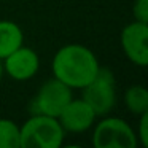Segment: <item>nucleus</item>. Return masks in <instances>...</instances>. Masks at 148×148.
<instances>
[{
  "instance_id": "nucleus-12",
  "label": "nucleus",
  "mask_w": 148,
  "mask_h": 148,
  "mask_svg": "<svg viewBox=\"0 0 148 148\" xmlns=\"http://www.w3.org/2000/svg\"><path fill=\"white\" fill-rule=\"evenodd\" d=\"M132 14L135 21L148 24V0H135L132 5Z\"/></svg>"
},
{
  "instance_id": "nucleus-5",
  "label": "nucleus",
  "mask_w": 148,
  "mask_h": 148,
  "mask_svg": "<svg viewBox=\"0 0 148 148\" xmlns=\"http://www.w3.org/2000/svg\"><path fill=\"white\" fill-rule=\"evenodd\" d=\"M72 89L53 77L40 86L37 96L32 100V115H46L58 118L65 105L72 99Z\"/></svg>"
},
{
  "instance_id": "nucleus-10",
  "label": "nucleus",
  "mask_w": 148,
  "mask_h": 148,
  "mask_svg": "<svg viewBox=\"0 0 148 148\" xmlns=\"http://www.w3.org/2000/svg\"><path fill=\"white\" fill-rule=\"evenodd\" d=\"M124 103L129 112L137 116L148 112V89L142 84L127 88L124 92Z\"/></svg>"
},
{
  "instance_id": "nucleus-8",
  "label": "nucleus",
  "mask_w": 148,
  "mask_h": 148,
  "mask_svg": "<svg viewBox=\"0 0 148 148\" xmlns=\"http://www.w3.org/2000/svg\"><path fill=\"white\" fill-rule=\"evenodd\" d=\"M97 115L94 110L88 105L86 100L83 99H73L72 97L70 102L62 108L59 113L58 121L61 123L62 129L65 132H73V134H80V132L88 131L96 123Z\"/></svg>"
},
{
  "instance_id": "nucleus-11",
  "label": "nucleus",
  "mask_w": 148,
  "mask_h": 148,
  "mask_svg": "<svg viewBox=\"0 0 148 148\" xmlns=\"http://www.w3.org/2000/svg\"><path fill=\"white\" fill-rule=\"evenodd\" d=\"M0 148H21V129L13 119L0 118Z\"/></svg>"
},
{
  "instance_id": "nucleus-2",
  "label": "nucleus",
  "mask_w": 148,
  "mask_h": 148,
  "mask_svg": "<svg viewBox=\"0 0 148 148\" xmlns=\"http://www.w3.org/2000/svg\"><path fill=\"white\" fill-rule=\"evenodd\" d=\"M19 129L21 148H59L64 143L65 131L53 116L32 115Z\"/></svg>"
},
{
  "instance_id": "nucleus-3",
  "label": "nucleus",
  "mask_w": 148,
  "mask_h": 148,
  "mask_svg": "<svg viewBox=\"0 0 148 148\" xmlns=\"http://www.w3.org/2000/svg\"><path fill=\"white\" fill-rule=\"evenodd\" d=\"M83 97L97 116H105L116 103V80L110 69L99 67L94 78L81 88Z\"/></svg>"
},
{
  "instance_id": "nucleus-4",
  "label": "nucleus",
  "mask_w": 148,
  "mask_h": 148,
  "mask_svg": "<svg viewBox=\"0 0 148 148\" xmlns=\"http://www.w3.org/2000/svg\"><path fill=\"white\" fill-rule=\"evenodd\" d=\"M96 148H135L138 145L135 131L118 116H107L99 121L92 132Z\"/></svg>"
},
{
  "instance_id": "nucleus-6",
  "label": "nucleus",
  "mask_w": 148,
  "mask_h": 148,
  "mask_svg": "<svg viewBox=\"0 0 148 148\" xmlns=\"http://www.w3.org/2000/svg\"><path fill=\"white\" fill-rule=\"evenodd\" d=\"M121 48L126 58L138 67L148 64V24L134 21L121 30Z\"/></svg>"
},
{
  "instance_id": "nucleus-1",
  "label": "nucleus",
  "mask_w": 148,
  "mask_h": 148,
  "mask_svg": "<svg viewBox=\"0 0 148 148\" xmlns=\"http://www.w3.org/2000/svg\"><path fill=\"white\" fill-rule=\"evenodd\" d=\"M99 61L88 46L70 43L58 49L51 62L53 77L70 89L84 88L99 70Z\"/></svg>"
},
{
  "instance_id": "nucleus-7",
  "label": "nucleus",
  "mask_w": 148,
  "mask_h": 148,
  "mask_svg": "<svg viewBox=\"0 0 148 148\" xmlns=\"http://www.w3.org/2000/svg\"><path fill=\"white\" fill-rule=\"evenodd\" d=\"M2 67L3 72H7L8 77H11L13 80L26 81L37 75L40 69V59L32 48L21 45L5 59H2Z\"/></svg>"
},
{
  "instance_id": "nucleus-13",
  "label": "nucleus",
  "mask_w": 148,
  "mask_h": 148,
  "mask_svg": "<svg viewBox=\"0 0 148 148\" xmlns=\"http://www.w3.org/2000/svg\"><path fill=\"white\" fill-rule=\"evenodd\" d=\"M138 119V129H137V140L142 147H148V112L142 113Z\"/></svg>"
},
{
  "instance_id": "nucleus-9",
  "label": "nucleus",
  "mask_w": 148,
  "mask_h": 148,
  "mask_svg": "<svg viewBox=\"0 0 148 148\" xmlns=\"http://www.w3.org/2000/svg\"><path fill=\"white\" fill-rule=\"evenodd\" d=\"M24 43L23 29L13 21H0V59H5L10 53Z\"/></svg>"
},
{
  "instance_id": "nucleus-14",
  "label": "nucleus",
  "mask_w": 148,
  "mask_h": 148,
  "mask_svg": "<svg viewBox=\"0 0 148 148\" xmlns=\"http://www.w3.org/2000/svg\"><path fill=\"white\" fill-rule=\"evenodd\" d=\"M2 75H3V67H2V59H0V80H2Z\"/></svg>"
}]
</instances>
